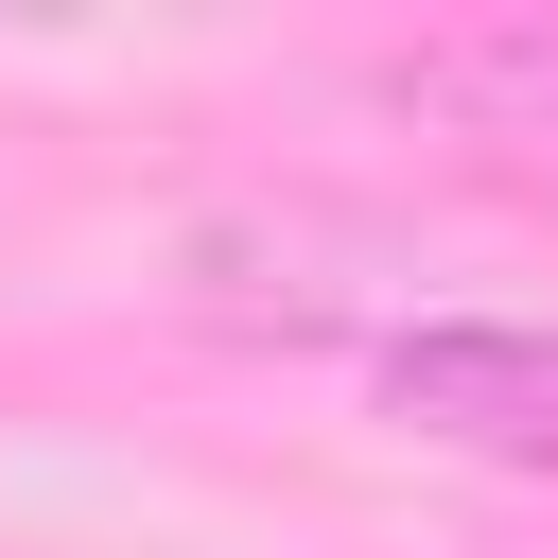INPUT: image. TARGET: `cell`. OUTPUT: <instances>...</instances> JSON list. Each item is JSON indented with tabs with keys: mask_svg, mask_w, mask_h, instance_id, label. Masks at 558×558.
<instances>
[{
	"mask_svg": "<svg viewBox=\"0 0 558 558\" xmlns=\"http://www.w3.org/2000/svg\"><path fill=\"white\" fill-rule=\"evenodd\" d=\"M384 401H401L418 436L558 488V331H523V314H436V331L384 349Z\"/></svg>",
	"mask_w": 558,
	"mask_h": 558,
	"instance_id": "1",
	"label": "cell"
}]
</instances>
